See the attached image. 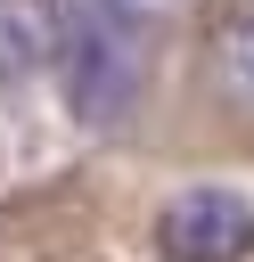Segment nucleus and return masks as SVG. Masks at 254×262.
I'll use <instances>...</instances> for the list:
<instances>
[{
    "label": "nucleus",
    "mask_w": 254,
    "mask_h": 262,
    "mask_svg": "<svg viewBox=\"0 0 254 262\" xmlns=\"http://www.w3.org/2000/svg\"><path fill=\"white\" fill-rule=\"evenodd\" d=\"M66 98L82 123H115L139 82V8L131 0H57Z\"/></svg>",
    "instance_id": "f257e3e1"
},
{
    "label": "nucleus",
    "mask_w": 254,
    "mask_h": 262,
    "mask_svg": "<svg viewBox=\"0 0 254 262\" xmlns=\"http://www.w3.org/2000/svg\"><path fill=\"white\" fill-rule=\"evenodd\" d=\"M156 246L172 262H238V254H254V205L229 188H188L164 205Z\"/></svg>",
    "instance_id": "f03ea898"
},
{
    "label": "nucleus",
    "mask_w": 254,
    "mask_h": 262,
    "mask_svg": "<svg viewBox=\"0 0 254 262\" xmlns=\"http://www.w3.org/2000/svg\"><path fill=\"white\" fill-rule=\"evenodd\" d=\"M57 49V8L49 0H0V74H33Z\"/></svg>",
    "instance_id": "7ed1b4c3"
},
{
    "label": "nucleus",
    "mask_w": 254,
    "mask_h": 262,
    "mask_svg": "<svg viewBox=\"0 0 254 262\" xmlns=\"http://www.w3.org/2000/svg\"><path fill=\"white\" fill-rule=\"evenodd\" d=\"M213 82H221L229 106L254 115V0H238L221 16V33H213Z\"/></svg>",
    "instance_id": "20e7f679"
}]
</instances>
